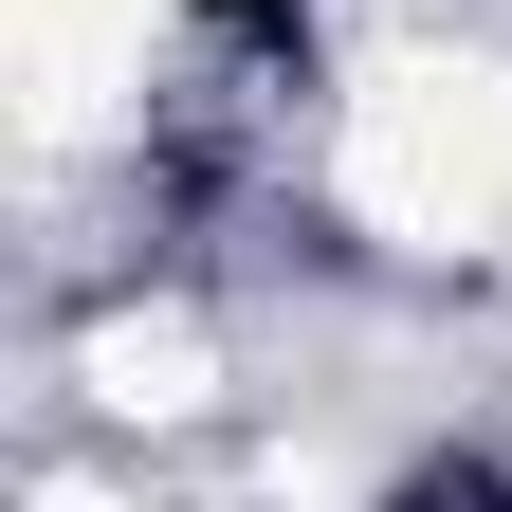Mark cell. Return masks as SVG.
<instances>
[{"label": "cell", "instance_id": "obj_3", "mask_svg": "<svg viewBox=\"0 0 512 512\" xmlns=\"http://www.w3.org/2000/svg\"><path fill=\"white\" fill-rule=\"evenodd\" d=\"M202 384H220V348L183 330V311H110L92 330V403H128V421H183Z\"/></svg>", "mask_w": 512, "mask_h": 512}, {"label": "cell", "instance_id": "obj_1", "mask_svg": "<svg viewBox=\"0 0 512 512\" xmlns=\"http://www.w3.org/2000/svg\"><path fill=\"white\" fill-rule=\"evenodd\" d=\"M348 202L384 238H421V256H476L512 220V74L494 55H384V74L348 92Z\"/></svg>", "mask_w": 512, "mask_h": 512}, {"label": "cell", "instance_id": "obj_4", "mask_svg": "<svg viewBox=\"0 0 512 512\" xmlns=\"http://www.w3.org/2000/svg\"><path fill=\"white\" fill-rule=\"evenodd\" d=\"M275 512H348V458H275Z\"/></svg>", "mask_w": 512, "mask_h": 512}, {"label": "cell", "instance_id": "obj_5", "mask_svg": "<svg viewBox=\"0 0 512 512\" xmlns=\"http://www.w3.org/2000/svg\"><path fill=\"white\" fill-rule=\"evenodd\" d=\"M37 512H110V494H37Z\"/></svg>", "mask_w": 512, "mask_h": 512}, {"label": "cell", "instance_id": "obj_2", "mask_svg": "<svg viewBox=\"0 0 512 512\" xmlns=\"http://www.w3.org/2000/svg\"><path fill=\"white\" fill-rule=\"evenodd\" d=\"M165 0H0V55H19V128L37 147H92V128L147 92Z\"/></svg>", "mask_w": 512, "mask_h": 512}]
</instances>
